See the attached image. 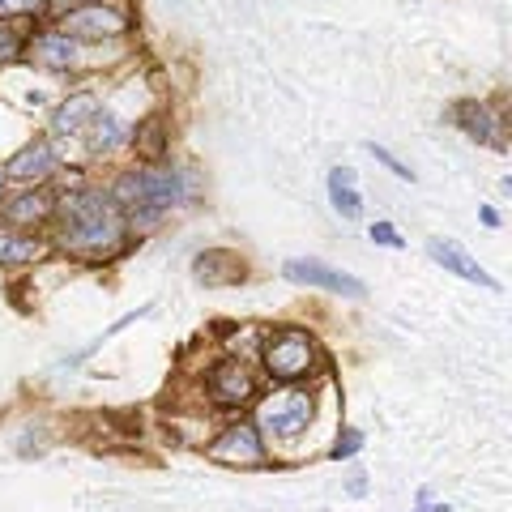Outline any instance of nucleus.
Returning <instances> with one entry per match:
<instances>
[{
  "mask_svg": "<svg viewBox=\"0 0 512 512\" xmlns=\"http://www.w3.org/2000/svg\"><path fill=\"white\" fill-rule=\"evenodd\" d=\"M124 231L128 222L124 214L111 205V197L90 188H73L69 197L60 201V244L73 256H86V261H107L124 248Z\"/></svg>",
  "mask_w": 512,
  "mask_h": 512,
  "instance_id": "f257e3e1",
  "label": "nucleus"
},
{
  "mask_svg": "<svg viewBox=\"0 0 512 512\" xmlns=\"http://www.w3.org/2000/svg\"><path fill=\"white\" fill-rule=\"evenodd\" d=\"M188 188H184V175L180 171H167V167H141V171H124L116 188H111V205L120 214H128L137 227H150L158 222L175 201H184Z\"/></svg>",
  "mask_w": 512,
  "mask_h": 512,
  "instance_id": "f03ea898",
  "label": "nucleus"
},
{
  "mask_svg": "<svg viewBox=\"0 0 512 512\" xmlns=\"http://www.w3.org/2000/svg\"><path fill=\"white\" fill-rule=\"evenodd\" d=\"M261 363H265V372L274 376V380H282V384L303 380L316 367V342H312V333H303V329H278L274 338L265 342Z\"/></svg>",
  "mask_w": 512,
  "mask_h": 512,
  "instance_id": "7ed1b4c3",
  "label": "nucleus"
},
{
  "mask_svg": "<svg viewBox=\"0 0 512 512\" xmlns=\"http://www.w3.org/2000/svg\"><path fill=\"white\" fill-rule=\"evenodd\" d=\"M312 414H316V402L308 389H282L261 402L256 427H265L269 436H299V431L312 423Z\"/></svg>",
  "mask_w": 512,
  "mask_h": 512,
  "instance_id": "20e7f679",
  "label": "nucleus"
},
{
  "mask_svg": "<svg viewBox=\"0 0 512 512\" xmlns=\"http://www.w3.org/2000/svg\"><path fill=\"white\" fill-rule=\"evenodd\" d=\"M210 457L222 461V466H239V470H248V466H261L265 461V444H261V427L256 423H231L222 436L210 444Z\"/></svg>",
  "mask_w": 512,
  "mask_h": 512,
  "instance_id": "39448f33",
  "label": "nucleus"
},
{
  "mask_svg": "<svg viewBox=\"0 0 512 512\" xmlns=\"http://www.w3.org/2000/svg\"><path fill=\"white\" fill-rule=\"evenodd\" d=\"M205 389H210V397L222 406H244L256 397V376L239 359H222L214 372L205 376Z\"/></svg>",
  "mask_w": 512,
  "mask_h": 512,
  "instance_id": "423d86ee",
  "label": "nucleus"
},
{
  "mask_svg": "<svg viewBox=\"0 0 512 512\" xmlns=\"http://www.w3.org/2000/svg\"><path fill=\"white\" fill-rule=\"evenodd\" d=\"M427 256H431L436 265H444L448 274L466 278V282H474V286H487V291H500V282H495V278L487 274V269L478 265L474 256L466 252V248L453 244V239H440V235H436V239H427Z\"/></svg>",
  "mask_w": 512,
  "mask_h": 512,
  "instance_id": "0eeeda50",
  "label": "nucleus"
},
{
  "mask_svg": "<svg viewBox=\"0 0 512 512\" xmlns=\"http://www.w3.org/2000/svg\"><path fill=\"white\" fill-rule=\"evenodd\" d=\"M60 26H64V35H73V39H111V35H120V30L128 26V18H124V13H116V9L90 5V9L64 13Z\"/></svg>",
  "mask_w": 512,
  "mask_h": 512,
  "instance_id": "6e6552de",
  "label": "nucleus"
},
{
  "mask_svg": "<svg viewBox=\"0 0 512 512\" xmlns=\"http://www.w3.org/2000/svg\"><path fill=\"white\" fill-rule=\"evenodd\" d=\"M282 274L291 278V282H303V286H325V291H338V295H363V282L359 278H350L342 274V269H329V265H320V261H286L282 265Z\"/></svg>",
  "mask_w": 512,
  "mask_h": 512,
  "instance_id": "1a4fd4ad",
  "label": "nucleus"
},
{
  "mask_svg": "<svg viewBox=\"0 0 512 512\" xmlns=\"http://www.w3.org/2000/svg\"><path fill=\"white\" fill-rule=\"evenodd\" d=\"M192 274H197V282H205V286H231V282H244L248 269L235 252H201L197 265H192Z\"/></svg>",
  "mask_w": 512,
  "mask_h": 512,
  "instance_id": "9d476101",
  "label": "nucleus"
},
{
  "mask_svg": "<svg viewBox=\"0 0 512 512\" xmlns=\"http://www.w3.org/2000/svg\"><path fill=\"white\" fill-rule=\"evenodd\" d=\"M457 124L466 128L470 137H478L483 146H508V137H504V128H500V120H495V111L491 107H483V103H461L457 107Z\"/></svg>",
  "mask_w": 512,
  "mask_h": 512,
  "instance_id": "9b49d317",
  "label": "nucleus"
},
{
  "mask_svg": "<svg viewBox=\"0 0 512 512\" xmlns=\"http://www.w3.org/2000/svg\"><path fill=\"white\" fill-rule=\"evenodd\" d=\"M56 171V154L47 141H35V146H26L18 158L9 163L5 175H13V180H43V175H52Z\"/></svg>",
  "mask_w": 512,
  "mask_h": 512,
  "instance_id": "f8f14e48",
  "label": "nucleus"
},
{
  "mask_svg": "<svg viewBox=\"0 0 512 512\" xmlns=\"http://www.w3.org/2000/svg\"><path fill=\"white\" fill-rule=\"evenodd\" d=\"M94 116H99V103L90 99V94H73V99H64L52 116V128L56 133H77V128H86Z\"/></svg>",
  "mask_w": 512,
  "mask_h": 512,
  "instance_id": "ddd939ff",
  "label": "nucleus"
},
{
  "mask_svg": "<svg viewBox=\"0 0 512 512\" xmlns=\"http://www.w3.org/2000/svg\"><path fill=\"white\" fill-rule=\"evenodd\" d=\"M329 201L338 205L342 218H359L363 214V197L355 188V175H350L346 167H333V175H329Z\"/></svg>",
  "mask_w": 512,
  "mask_h": 512,
  "instance_id": "4468645a",
  "label": "nucleus"
},
{
  "mask_svg": "<svg viewBox=\"0 0 512 512\" xmlns=\"http://www.w3.org/2000/svg\"><path fill=\"white\" fill-rule=\"evenodd\" d=\"M35 56L47 64V69H73V64H77V39H69V35H43L35 43Z\"/></svg>",
  "mask_w": 512,
  "mask_h": 512,
  "instance_id": "2eb2a0df",
  "label": "nucleus"
},
{
  "mask_svg": "<svg viewBox=\"0 0 512 512\" xmlns=\"http://www.w3.org/2000/svg\"><path fill=\"white\" fill-rule=\"evenodd\" d=\"M47 214H52V197H47V192H26V197L5 205V218L9 222H39Z\"/></svg>",
  "mask_w": 512,
  "mask_h": 512,
  "instance_id": "dca6fc26",
  "label": "nucleus"
},
{
  "mask_svg": "<svg viewBox=\"0 0 512 512\" xmlns=\"http://www.w3.org/2000/svg\"><path fill=\"white\" fill-rule=\"evenodd\" d=\"M43 252L39 239H26V235H0V265H22V261H35Z\"/></svg>",
  "mask_w": 512,
  "mask_h": 512,
  "instance_id": "f3484780",
  "label": "nucleus"
},
{
  "mask_svg": "<svg viewBox=\"0 0 512 512\" xmlns=\"http://www.w3.org/2000/svg\"><path fill=\"white\" fill-rule=\"evenodd\" d=\"M94 124V150H111V146H120V137H124V128H120V120L116 116H94L90 120Z\"/></svg>",
  "mask_w": 512,
  "mask_h": 512,
  "instance_id": "a211bd4d",
  "label": "nucleus"
},
{
  "mask_svg": "<svg viewBox=\"0 0 512 512\" xmlns=\"http://www.w3.org/2000/svg\"><path fill=\"white\" fill-rule=\"evenodd\" d=\"M137 150H141V158H158L163 154V124L158 120H146L137 128Z\"/></svg>",
  "mask_w": 512,
  "mask_h": 512,
  "instance_id": "6ab92c4d",
  "label": "nucleus"
},
{
  "mask_svg": "<svg viewBox=\"0 0 512 512\" xmlns=\"http://www.w3.org/2000/svg\"><path fill=\"white\" fill-rule=\"evenodd\" d=\"M359 448H363V431H355V427H346V431H342V440H338V444H333V448H329V457H333V461H346V457H355V453H359Z\"/></svg>",
  "mask_w": 512,
  "mask_h": 512,
  "instance_id": "aec40b11",
  "label": "nucleus"
},
{
  "mask_svg": "<svg viewBox=\"0 0 512 512\" xmlns=\"http://www.w3.org/2000/svg\"><path fill=\"white\" fill-rule=\"evenodd\" d=\"M18 52H22V30L9 26V22H0V60L18 56Z\"/></svg>",
  "mask_w": 512,
  "mask_h": 512,
  "instance_id": "412c9836",
  "label": "nucleus"
},
{
  "mask_svg": "<svg viewBox=\"0 0 512 512\" xmlns=\"http://www.w3.org/2000/svg\"><path fill=\"white\" fill-rule=\"evenodd\" d=\"M367 154H376V163H380V167H389V171H397L402 180H414V171H410L406 163H397V158H393L389 150H384V146H367Z\"/></svg>",
  "mask_w": 512,
  "mask_h": 512,
  "instance_id": "4be33fe9",
  "label": "nucleus"
},
{
  "mask_svg": "<svg viewBox=\"0 0 512 512\" xmlns=\"http://www.w3.org/2000/svg\"><path fill=\"white\" fill-rule=\"evenodd\" d=\"M90 5H103V0H47V9H52L56 18H64V13H73V9H90Z\"/></svg>",
  "mask_w": 512,
  "mask_h": 512,
  "instance_id": "5701e85b",
  "label": "nucleus"
},
{
  "mask_svg": "<svg viewBox=\"0 0 512 512\" xmlns=\"http://www.w3.org/2000/svg\"><path fill=\"white\" fill-rule=\"evenodd\" d=\"M372 239H376V244H393V248H402V235H397V231L389 227V222H376V227H372Z\"/></svg>",
  "mask_w": 512,
  "mask_h": 512,
  "instance_id": "b1692460",
  "label": "nucleus"
},
{
  "mask_svg": "<svg viewBox=\"0 0 512 512\" xmlns=\"http://www.w3.org/2000/svg\"><path fill=\"white\" fill-rule=\"evenodd\" d=\"M346 491L350 495H367V470L363 466H355V470L346 474Z\"/></svg>",
  "mask_w": 512,
  "mask_h": 512,
  "instance_id": "393cba45",
  "label": "nucleus"
},
{
  "mask_svg": "<svg viewBox=\"0 0 512 512\" xmlns=\"http://www.w3.org/2000/svg\"><path fill=\"white\" fill-rule=\"evenodd\" d=\"M30 5H35V0H0V13L5 9H30Z\"/></svg>",
  "mask_w": 512,
  "mask_h": 512,
  "instance_id": "a878e982",
  "label": "nucleus"
},
{
  "mask_svg": "<svg viewBox=\"0 0 512 512\" xmlns=\"http://www.w3.org/2000/svg\"><path fill=\"white\" fill-rule=\"evenodd\" d=\"M483 222H487V227H500V214H495L491 205H483Z\"/></svg>",
  "mask_w": 512,
  "mask_h": 512,
  "instance_id": "bb28decb",
  "label": "nucleus"
},
{
  "mask_svg": "<svg viewBox=\"0 0 512 512\" xmlns=\"http://www.w3.org/2000/svg\"><path fill=\"white\" fill-rule=\"evenodd\" d=\"M0 184H5V171H0Z\"/></svg>",
  "mask_w": 512,
  "mask_h": 512,
  "instance_id": "cd10ccee",
  "label": "nucleus"
}]
</instances>
